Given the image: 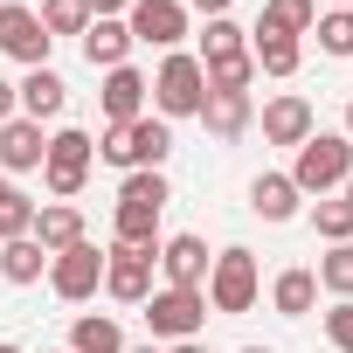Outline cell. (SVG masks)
I'll return each mask as SVG.
<instances>
[{
	"mask_svg": "<svg viewBox=\"0 0 353 353\" xmlns=\"http://www.w3.org/2000/svg\"><path fill=\"white\" fill-rule=\"evenodd\" d=\"M194 118L208 125V139H222V145H229V139H243V132H250L256 104H250V90H208Z\"/></svg>",
	"mask_w": 353,
	"mask_h": 353,
	"instance_id": "obj_13",
	"label": "cell"
},
{
	"mask_svg": "<svg viewBox=\"0 0 353 353\" xmlns=\"http://www.w3.org/2000/svg\"><path fill=\"white\" fill-rule=\"evenodd\" d=\"M63 353H70V346H63Z\"/></svg>",
	"mask_w": 353,
	"mask_h": 353,
	"instance_id": "obj_44",
	"label": "cell"
},
{
	"mask_svg": "<svg viewBox=\"0 0 353 353\" xmlns=\"http://www.w3.org/2000/svg\"><path fill=\"white\" fill-rule=\"evenodd\" d=\"M0 56H14L28 70H49V28H42L35 8H21V0L0 8Z\"/></svg>",
	"mask_w": 353,
	"mask_h": 353,
	"instance_id": "obj_10",
	"label": "cell"
},
{
	"mask_svg": "<svg viewBox=\"0 0 353 353\" xmlns=\"http://www.w3.org/2000/svg\"><path fill=\"white\" fill-rule=\"evenodd\" d=\"M145 97L159 104V118H194V111H201V97H208L201 56H181V49H173V56L159 63V77L145 83Z\"/></svg>",
	"mask_w": 353,
	"mask_h": 353,
	"instance_id": "obj_4",
	"label": "cell"
},
{
	"mask_svg": "<svg viewBox=\"0 0 353 353\" xmlns=\"http://www.w3.org/2000/svg\"><path fill=\"white\" fill-rule=\"evenodd\" d=\"M332 8H353V0H332Z\"/></svg>",
	"mask_w": 353,
	"mask_h": 353,
	"instance_id": "obj_42",
	"label": "cell"
},
{
	"mask_svg": "<svg viewBox=\"0 0 353 353\" xmlns=\"http://www.w3.org/2000/svg\"><path fill=\"white\" fill-rule=\"evenodd\" d=\"M90 152H97V139L77 132V125H63V132L49 139V152H42V181H49L56 201H70V194L90 181Z\"/></svg>",
	"mask_w": 353,
	"mask_h": 353,
	"instance_id": "obj_6",
	"label": "cell"
},
{
	"mask_svg": "<svg viewBox=\"0 0 353 353\" xmlns=\"http://www.w3.org/2000/svg\"><path fill=\"white\" fill-rule=\"evenodd\" d=\"M70 353H125V332H118V319H104V312L77 319V325H70Z\"/></svg>",
	"mask_w": 353,
	"mask_h": 353,
	"instance_id": "obj_24",
	"label": "cell"
},
{
	"mask_svg": "<svg viewBox=\"0 0 353 353\" xmlns=\"http://www.w3.org/2000/svg\"><path fill=\"white\" fill-rule=\"evenodd\" d=\"M166 152H173V132H166V118L104 125V139H97V159H111V166H125V173H159V166H166Z\"/></svg>",
	"mask_w": 353,
	"mask_h": 353,
	"instance_id": "obj_2",
	"label": "cell"
},
{
	"mask_svg": "<svg viewBox=\"0 0 353 353\" xmlns=\"http://www.w3.org/2000/svg\"><path fill=\"white\" fill-rule=\"evenodd\" d=\"M201 319H208V298L201 291H152L145 298V325H152V339H173V346H181V339H194L201 332Z\"/></svg>",
	"mask_w": 353,
	"mask_h": 353,
	"instance_id": "obj_8",
	"label": "cell"
},
{
	"mask_svg": "<svg viewBox=\"0 0 353 353\" xmlns=\"http://www.w3.org/2000/svg\"><path fill=\"white\" fill-rule=\"evenodd\" d=\"M346 139H353V104H346Z\"/></svg>",
	"mask_w": 353,
	"mask_h": 353,
	"instance_id": "obj_39",
	"label": "cell"
},
{
	"mask_svg": "<svg viewBox=\"0 0 353 353\" xmlns=\"http://www.w3.org/2000/svg\"><path fill=\"white\" fill-rule=\"evenodd\" d=\"M42 152H49V139H42L35 118H8V125H0V166H8V173H35Z\"/></svg>",
	"mask_w": 353,
	"mask_h": 353,
	"instance_id": "obj_15",
	"label": "cell"
},
{
	"mask_svg": "<svg viewBox=\"0 0 353 353\" xmlns=\"http://www.w3.org/2000/svg\"><path fill=\"white\" fill-rule=\"evenodd\" d=\"M104 284V250L83 236V243H70L63 256H49V291L63 298V305H83L90 291Z\"/></svg>",
	"mask_w": 353,
	"mask_h": 353,
	"instance_id": "obj_7",
	"label": "cell"
},
{
	"mask_svg": "<svg viewBox=\"0 0 353 353\" xmlns=\"http://www.w3.org/2000/svg\"><path fill=\"white\" fill-rule=\"evenodd\" d=\"M0 353H21V346H14V339H0Z\"/></svg>",
	"mask_w": 353,
	"mask_h": 353,
	"instance_id": "obj_37",
	"label": "cell"
},
{
	"mask_svg": "<svg viewBox=\"0 0 353 353\" xmlns=\"http://www.w3.org/2000/svg\"><path fill=\"white\" fill-rule=\"evenodd\" d=\"M166 173H125V188H118V215H111V229H118V243H132V250H159V215H166Z\"/></svg>",
	"mask_w": 353,
	"mask_h": 353,
	"instance_id": "obj_1",
	"label": "cell"
},
{
	"mask_svg": "<svg viewBox=\"0 0 353 353\" xmlns=\"http://www.w3.org/2000/svg\"><path fill=\"white\" fill-rule=\"evenodd\" d=\"M208 263H215V256H208L201 236H166V243H159V270H166L173 291H201V284H208Z\"/></svg>",
	"mask_w": 353,
	"mask_h": 353,
	"instance_id": "obj_12",
	"label": "cell"
},
{
	"mask_svg": "<svg viewBox=\"0 0 353 353\" xmlns=\"http://www.w3.org/2000/svg\"><path fill=\"white\" fill-rule=\"evenodd\" d=\"M346 208H353V173H346Z\"/></svg>",
	"mask_w": 353,
	"mask_h": 353,
	"instance_id": "obj_38",
	"label": "cell"
},
{
	"mask_svg": "<svg viewBox=\"0 0 353 353\" xmlns=\"http://www.w3.org/2000/svg\"><path fill=\"white\" fill-rule=\"evenodd\" d=\"M346 173H353V139H339V132H312V139L298 145L291 188L325 201V188H346Z\"/></svg>",
	"mask_w": 353,
	"mask_h": 353,
	"instance_id": "obj_3",
	"label": "cell"
},
{
	"mask_svg": "<svg viewBox=\"0 0 353 353\" xmlns=\"http://www.w3.org/2000/svg\"><path fill=\"white\" fill-rule=\"evenodd\" d=\"M125 28H132V42L173 49V42L188 35V8H181V0H132V8H125Z\"/></svg>",
	"mask_w": 353,
	"mask_h": 353,
	"instance_id": "obj_11",
	"label": "cell"
},
{
	"mask_svg": "<svg viewBox=\"0 0 353 353\" xmlns=\"http://www.w3.org/2000/svg\"><path fill=\"white\" fill-rule=\"evenodd\" d=\"M152 263H159V250H132V243L104 250V291L118 305H145L152 298Z\"/></svg>",
	"mask_w": 353,
	"mask_h": 353,
	"instance_id": "obj_9",
	"label": "cell"
},
{
	"mask_svg": "<svg viewBox=\"0 0 353 353\" xmlns=\"http://www.w3.org/2000/svg\"><path fill=\"white\" fill-rule=\"evenodd\" d=\"M201 77H208V90H250V83H256V63H250V49H243V56L201 63Z\"/></svg>",
	"mask_w": 353,
	"mask_h": 353,
	"instance_id": "obj_28",
	"label": "cell"
},
{
	"mask_svg": "<svg viewBox=\"0 0 353 353\" xmlns=\"http://www.w3.org/2000/svg\"><path fill=\"white\" fill-rule=\"evenodd\" d=\"M14 118V83H0V125Z\"/></svg>",
	"mask_w": 353,
	"mask_h": 353,
	"instance_id": "obj_35",
	"label": "cell"
},
{
	"mask_svg": "<svg viewBox=\"0 0 353 353\" xmlns=\"http://www.w3.org/2000/svg\"><path fill=\"white\" fill-rule=\"evenodd\" d=\"M42 28H49V42L56 35H83L90 28V0H42Z\"/></svg>",
	"mask_w": 353,
	"mask_h": 353,
	"instance_id": "obj_27",
	"label": "cell"
},
{
	"mask_svg": "<svg viewBox=\"0 0 353 353\" xmlns=\"http://www.w3.org/2000/svg\"><path fill=\"white\" fill-rule=\"evenodd\" d=\"M21 236H35V201L21 188H0V243H21Z\"/></svg>",
	"mask_w": 353,
	"mask_h": 353,
	"instance_id": "obj_26",
	"label": "cell"
},
{
	"mask_svg": "<svg viewBox=\"0 0 353 353\" xmlns=\"http://www.w3.org/2000/svg\"><path fill=\"white\" fill-rule=\"evenodd\" d=\"M125 56H132V28L125 21H90L83 28V63L90 70H125Z\"/></svg>",
	"mask_w": 353,
	"mask_h": 353,
	"instance_id": "obj_18",
	"label": "cell"
},
{
	"mask_svg": "<svg viewBox=\"0 0 353 353\" xmlns=\"http://www.w3.org/2000/svg\"><path fill=\"white\" fill-rule=\"evenodd\" d=\"M97 104H104V118L111 125H132V118H145V77L125 63V70H104V90H97Z\"/></svg>",
	"mask_w": 353,
	"mask_h": 353,
	"instance_id": "obj_14",
	"label": "cell"
},
{
	"mask_svg": "<svg viewBox=\"0 0 353 353\" xmlns=\"http://www.w3.org/2000/svg\"><path fill=\"white\" fill-rule=\"evenodd\" d=\"M270 305H277L284 319H305V312L319 305V277H312V270H284V277L270 284Z\"/></svg>",
	"mask_w": 353,
	"mask_h": 353,
	"instance_id": "obj_23",
	"label": "cell"
},
{
	"mask_svg": "<svg viewBox=\"0 0 353 353\" xmlns=\"http://www.w3.org/2000/svg\"><path fill=\"white\" fill-rule=\"evenodd\" d=\"M14 104H21V118H63V104H70V83L56 77V70H28V83H14Z\"/></svg>",
	"mask_w": 353,
	"mask_h": 353,
	"instance_id": "obj_16",
	"label": "cell"
},
{
	"mask_svg": "<svg viewBox=\"0 0 353 353\" xmlns=\"http://www.w3.org/2000/svg\"><path fill=\"white\" fill-rule=\"evenodd\" d=\"M312 229H319L325 243H353V208H346V201H319V208H312Z\"/></svg>",
	"mask_w": 353,
	"mask_h": 353,
	"instance_id": "obj_32",
	"label": "cell"
},
{
	"mask_svg": "<svg viewBox=\"0 0 353 353\" xmlns=\"http://www.w3.org/2000/svg\"><path fill=\"white\" fill-rule=\"evenodd\" d=\"M332 298H353V243H332V256H319V270H312Z\"/></svg>",
	"mask_w": 353,
	"mask_h": 353,
	"instance_id": "obj_29",
	"label": "cell"
},
{
	"mask_svg": "<svg viewBox=\"0 0 353 353\" xmlns=\"http://www.w3.org/2000/svg\"><path fill=\"white\" fill-rule=\"evenodd\" d=\"M312 21H319V0H270L263 8V21H256V35H312Z\"/></svg>",
	"mask_w": 353,
	"mask_h": 353,
	"instance_id": "obj_21",
	"label": "cell"
},
{
	"mask_svg": "<svg viewBox=\"0 0 353 353\" xmlns=\"http://www.w3.org/2000/svg\"><path fill=\"white\" fill-rule=\"evenodd\" d=\"M243 353H270V346H243Z\"/></svg>",
	"mask_w": 353,
	"mask_h": 353,
	"instance_id": "obj_41",
	"label": "cell"
},
{
	"mask_svg": "<svg viewBox=\"0 0 353 353\" xmlns=\"http://www.w3.org/2000/svg\"><path fill=\"white\" fill-rule=\"evenodd\" d=\"M256 291H263V277H256V256H250V250H222V256L208 263L201 298H208L215 312H250V305H256Z\"/></svg>",
	"mask_w": 353,
	"mask_h": 353,
	"instance_id": "obj_5",
	"label": "cell"
},
{
	"mask_svg": "<svg viewBox=\"0 0 353 353\" xmlns=\"http://www.w3.org/2000/svg\"><path fill=\"white\" fill-rule=\"evenodd\" d=\"M250 63H256L263 77H291V70H298V42H291V35H256V42H250Z\"/></svg>",
	"mask_w": 353,
	"mask_h": 353,
	"instance_id": "obj_25",
	"label": "cell"
},
{
	"mask_svg": "<svg viewBox=\"0 0 353 353\" xmlns=\"http://www.w3.org/2000/svg\"><path fill=\"white\" fill-rule=\"evenodd\" d=\"M312 28H319V49H325V56H353V8H332V14H319Z\"/></svg>",
	"mask_w": 353,
	"mask_h": 353,
	"instance_id": "obj_30",
	"label": "cell"
},
{
	"mask_svg": "<svg viewBox=\"0 0 353 353\" xmlns=\"http://www.w3.org/2000/svg\"><path fill=\"white\" fill-rule=\"evenodd\" d=\"M250 208L263 222H291L298 215V188H291V173H256L250 181Z\"/></svg>",
	"mask_w": 353,
	"mask_h": 353,
	"instance_id": "obj_20",
	"label": "cell"
},
{
	"mask_svg": "<svg viewBox=\"0 0 353 353\" xmlns=\"http://www.w3.org/2000/svg\"><path fill=\"white\" fill-rule=\"evenodd\" d=\"M42 270H49V250H42L35 236L0 243V277H8V284H42Z\"/></svg>",
	"mask_w": 353,
	"mask_h": 353,
	"instance_id": "obj_22",
	"label": "cell"
},
{
	"mask_svg": "<svg viewBox=\"0 0 353 353\" xmlns=\"http://www.w3.org/2000/svg\"><path fill=\"white\" fill-rule=\"evenodd\" d=\"M0 188H8V181H0Z\"/></svg>",
	"mask_w": 353,
	"mask_h": 353,
	"instance_id": "obj_43",
	"label": "cell"
},
{
	"mask_svg": "<svg viewBox=\"0 0 353 353\" xmlns=\"http://www.w3.org/2000/svg\"><path fill=\"white\" fill-rule=\"evenodd\" d=\"M125 353H152V346H125Z\"/></svg>",
	"mask_w": 353,
	"mask_h": 353,
	"instance_id": "obj_40",
	"label": "cell"
},
{
	"mask_svg": "<svg viewBox=\"0 0 353 353\" xmlns=\"http://www.w3.org/2000/svg\"><path fill=\"white\" fill-rule=\"evenodd\" d=\"M250 42H243V28L222 14V21H208V35H201V63H222V56H243Z\"/></svg>",
	"mask_w": 353,
	"mask_h": 353,
	"instance_id": "obj_31",
	"label": "cell"
},
{
	"mask_svg": "<svg viewBox=\"0 0 353 353\" xmlns=\"http://www.w3.org/2000/svg\"><path fill=\"white\" fill-rule=\"evenodd\" d=\"M35 243H42L49 256H63L70 243H83V208H70V201H49V208H35Z\"/></svg>",
	"mask_w": 353,
	"mask_h": 353,
	"instance_id": "obj_19",
	"label": "cell"
},
{
	"mask_svg": "<svg viewBox=\"0 0 353 353\" xmlns=\"http://www.w3.org/2000/svg\"><path fill=\"white\" fill-rule=\"evenodd\" d=\"M325 339H332L339 353H353V298H339V305L325 312Z\"/></svg>",
	"mask_w": 353,
	"mask_h": 353,
	"instance_id": "obj_33",
	"label": "cell"
},
{
	"mask_svg": "<svg viewBox=\"0 0 353 353\" xmlns=\"http://www.w3.org/2000/svg\"><path fill=\"white\" fill-rule=\"evenodd\" d=\"M173 353H208V346H201V339H181V346H173Z\"/></svg>",
	"mask_w": 353,
	"mask_h": 353,
	"instance_id": "obj_36",
	"label": "cell"
},
{
	"mask_svg": "<svg viewBox=\"0 0 353 353\" xmlns=\"http://www.w3.org/2000/svg\"><path fill=\"white\" fill-rule=\"evenodd\" d=\"M312 125H319V118H312L305 97H270V104H263V139H270V145H305Z\"/></svg>",
	"mask_w": 353,
	"mask_h": 353,
	"instance_id": "obj_17",
	"label": "cell"
},
{
	"mask_svg": "<svg viewBox=\"0 0 353 353\" xmlns=\"http://www.w3.org/2000/svg\"><path fill=\"white\" fill-rule=\"evenodd\" d=\"M181 8H194V14H208V21H222V14L236 8V0H181Z\"/></svg>",
	"mask_w": 353,
	"mask_h": 353,
	"instance_id": "obj_34",
	"label": "cell"
}]
</instances>
